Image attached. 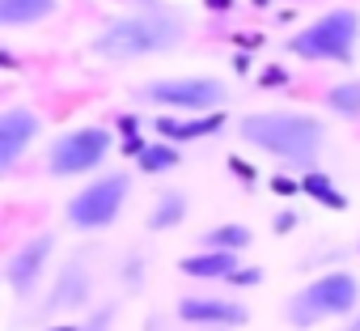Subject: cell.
I'll return each instance as SVG.
<instances>
[{
  "label": "cell",
  "instance_id": "cell-1",
  "mask_svg": "<svg viewBox=\"0 0 360 331\" xmlns=\"http://www.w3.org/2000/svg\"><path fill=\"white\" fill-rule=\"evenodd\" d=\"M187 35H191L187 13L165 9V5H148V9H131L123 18H110L89 39V51L106 64H131V60L178 51L187 43Z\"/></svg>",
  "mask_w": 360,
  "mask_h": 331
},
{
  "label": "cell",
  "instance_id": "cell-2",
  "mask_svg": "<svg viewBox=\"0 0 360 331\" xmlns=\"http://www.w3.org/2000/svg\"><path fill=\"white\" fill-rule=\"evenodd\" d=\"M238 136L263 157H276L301 175L318 170V157L326 149V123L305 111H250L238 119Z\"/></svg>",
  "mask_w": 360,
  "mask_h": 331
},
{
  "label": "cell",
  "instance_id": "cell-3",
  "mask_svg": "<svg viewBox=\"0 0 360 331\" xmlns=\"http://www.w3.org/2000/svg\"><path fill=\"white\" fill-rule=\"evenodd\" d=\"M356 310H360V280L347 268H335V272H322V276L305 280L284 301V318L297 331H309V327L330 323V318H352Z\"/></svg>",
  "mask_w": 360,
  "mask_h": 331
},
{
  "label": "cell",
  "instance_id": "cell-4",
  "mask_svg": "<svg viewBox=\"0 0 360 331\" xmlns=\"http://www.w3.org/2000/svg\"><path fill=\"white\" fill-rule=\"evenodd\" d=\"M288 56L309 64H352L360 47V13L356 9H326L297 35H288Z\"/></svg>",
  "mask_w": 360,
  "mask_h": 331
},
{
  "label": "cell",
  "instance_id": "cell-5",
  "mask_svg": "<svg viewBox=\"0 0 360 331\" xmlns=\"http://www.w3.org/2000/svg\"><path fill=\"white\" fill-rule=\"evenodd\" d=\"M136 102L161 106V111H187V115H212L229 102V85L221 77H157L131 89Z\"/></svg>",
  "mask_w": 360,
  "mask_h": 331
},
{
  "label": "cell",
  "instance_id": "cell-6",
  "mask_svg": "<svg viewBox=\"0 0 360 331\" xmlns=\"http://www.w3.org/2000/svg\"><path fill=\"white\" fill-rule=\"evenodd\" d=\"M127 196H131V175H127V170H106L102 179L85 183V187L64 204V221H68V230H77V234L110 230V225L119 221Z\"/></svg>",
  "mask_w": 360,
  "mask_h": 331
},
{
  "label": "cell",
  "instance_id": "cell-7",
  "mask_svg": "<svg viewBox=\"0 0 360 331\" xmlns=\"http://www.w3.org/2000/svg\"><path fill=\"white\" fill-rule=\"evenodd\" d=\"M115 149V132L106 123H85L72 132H60L47 144V170L56 179H77V175H94L98 166L110 157Z\"/></svg>",
  "mask_w": 360,
  "mask_h": 331
},
{
  "label": "cell",
  "instance_id": "cell-8",
  "mask_svg": "<svg viewBox=\"0 0 360 331\" xmlns=\"http://www.w3.org/2000/svg\"><path fill=\"white\" fill-rule=\"evenodd\" d=\"M51 255H56V234L43 230V234L26 238V242L5 259V280H9V289H13L18 301H30V293L39 289V280H43Z\"/></svg>",
  "mask_w": 360,
  "mask_h": 331
},
{
  "label": "cell",
  "instance_id": "cell-9",
  "mask_svg": "<svg viewBox=\"0 0 360 331\" xmlns=\"http://www.w3.org/2000/svg\"><path fill=\"white\" fill-rule=\"evenodd\" d=\"M178 318L187 327H212V331H233L250 323V310L233 297H212V293H187L178 301Z\"/></svg>",
  "mask_w": 360,
  "mask_h": 331
},
{
  "label": "cell",
  "instance_id": "cell-10",
  "mask_svg": "<svg viewBox=\"0 0 360 331\" xmlns=\"http://www.w3.org/2000/svg\"><path fill=\"white\" fill-rule=\"evenodd\" d=\"M43 132V115L34 106H5L0 111V170H13L22 161V153L34 144V136Z\"/></svg>",
  "mask_w": 360,
  "mask_h": 331
},
{
  "label": "cell",
  "instance_id": "cell-11",
  "mask_svg": "<svg viewBox=\"0 0 360 331\" xmlns=\"http://www.w3.org/2000/svg\"><path fill=\"white\" fill-rule=\"evenodd\" d=\"M89 293H94L89 263H85L81 255H72V259L60 268V276H56L51 297L43 301V310H47V314H72V310H81V306L89 301Z\"/></svg>",
  "mask_w": 360,
  "mask_h": 331
},
{
  "label": "cell",
  "instance_id": "cell-12",
  "mask_svg": "<svg viewBox=\"0 0 360 331\" xmlns=\"http://www.w3.org/2000/svg\"><path fill=\"white\" fill-rule=\"evenodd\" d=\"M225 127V111H212V115H191V119H178V115H157L153 119V132L169 144H183V140H200V136H217Z\"/></svg>",
  "mask_w": 360,
  "mask_h": 331
},
{
  "label": "cell",
  "instance_id": "cell-13",
  "mask_svg": "<svg viewBox=\"0 0 360 331\" xmlns=\"http://www.w3.org/2000/svg\"><path fill=\"white\" fill-rule=\"evenodd\" d=\"M238 268H242V259L229 251H191L178 259V272L191 280H229Z\"/></svg>",
  "mask_w": 360,
  "mask_h": 331
},
{
  "label": "cell",
  "instance_id": "cell-14",
  "mask_svg": "<svg viewBox=\"0 0 360 331\" xmlns=\"http://www.w3.org/2000/svg\"><path fill=\"white\" fill-rule=\"evenodd\" d=\"M56 13H60V0H0V26L5 30L39 26V22H47Z\"/></svg>",
  "mask_w": 360,
  "mask_h": 331
},
{
  "label": "cell",
  "instance_id": "cell-15",
  "mask_svg": "<svg viewBox=\"0 0 360 331\" xmlns=\"http://www.w3.org/2000/svg\"><path fill=\"white\" fill-rule=\"evenodd\" d=\"M187 208H191V200H187V192H183V187L157 192V200H153V208H148V230H153V234H161V230L183 225V221H187Z\"/></svg>",
  "mask_w": 360,
  "mask_h": 331
},
{
  "label": "cell",
  "instance_id": "cell-16",
  "mask_svg": "<svg viewBox=\"0 0 360 331\" xmlns=\"http://www.w3.org/2000/svg\"><path fill=\"white\" fill-rule=\"evenodd\" d=\"M250 242H255L250 225H242V221H225V225H212V230L200 238V251H229V255H242Z\"/></svg>",
  "mask_w": 360,
  "mask_h": 331
},
{
  "label": "cell",
  "instance_id": "cell-17",
  "mask_svg": "<svg viewBox=\"0 0 360 331\" xmlns=\"http://www.w3.org/2000/svg\"><path fill=\"white\" fill-rule=\"evenodd\" d=\"M322 102H326V111H330V115H339V119H360V77L330 85Z\"/></svg>",
  "mask_w": 360,
  "mask_h": 331
},
{
  "label": "cell",
  "instance_id": "cell-18",
  "mask_svg": "<svg viewBox=\"0 0 360 331\" xmlns=\"http://www.w3.org/2000/svg\"><path fill=\"white\" fill-rule=\"evenodd\" d=\"M178 161H183L178 144H169V140H157V144H148V149L136 157V170H144V175H165V170H174Z\"/></svg>",
  "mask_w": 360,
  "mask_h": 331
},
{
  "label": "cell",
  "instance_id": "cell-19",
  "mask_svg": "<svg viewBox=\"0 0 360 331\" xmlns=\"http://www.w3.org/2000/svg\"><path fill=\"white\" fill-rule=\"evenodd\" d=\"M301 192L309 196V200H318V204H326V208H343L347 200L335 192V183L322 175V170H309V175H301Z\"/></svg>",
  "mask_w": 360,
  "mask_h": 331
},
{
  "label": "cell",
  "instance_id": "cell-20",
  "mask_svg": "<svg viewBox=\"0 0 360 331\" xmlns=\"http://www.w3.org/2000/svg\"><path fill=\"white\" fill-rule=\"evenodd\" d=\"M110 323H115V306H102V310H94V314H89V323H85L81 331H115Z\"/></svg>",
  "mask_w": 360,
  "mask_h": 331
},
{
  "label": "cell",
  "instance_id": "cell-21",
  "mask_svg": "<svg viewBox=\"0 0 360 331\" xmlns=\"http://www.w3.org/2000/svg\"><path fill=\"white\" fill-rule=\"evenodd\" d=\"M259 280H263V272H259V268H238V272L229 276V285H233V289H255Z\"/></svg>",
  "mask_w": 360,
  "mask_h": 331
},
{
  "label": "cell",
  "instance_id": "cell-22",
  "mask_svg": "<svg viewBox=\"0 0 360 331\" xmlns=\"http://www.w3.org/2000/svg\"><path fill=\"white\" fill-rule=\"evenodd\" d=\"M288 230H297V213H280L276 217V234H288Z\"/></svg>",
  "mask_w": 360,
  "mask_h": 331
},
{
  "label": "cell",
  "instance_id": "cell-23",
  "mask_svg": "<svg viewBox=\"0 0 360 331\" xmlns=\"http://www.w3.org/2000/svg\"><path fill=\"white\" fill-rule=\"evenodd\" d=\"M280 81H284L280 68H263V73H259V85H280Z\"/></svg>",
  "mask_w": 360,
  "mask_h": 331
},
{
  "label": "cell",
  "instance_id": "cell-24",
  "mask_svg": "<svg viewBox=\"0 0 360 331\" xmlns=\"http://www.w3.org/2000/svg\"><path fill=\"white\" fill-rule=\"evenodd\" d=\"M119 127L131 136V132H140V127H144V119H140V115H123V119H119Z\"/></svg>",
  "mask_w": 360,
  "mask_h": 331
},
{
  "label": "cell",
  "instance_id": "cell-25",
  "mask_svg": "<svg viewBox=\"0 0 360 331\" xmlns=\"http://www.w3.org/2000/svg\"><path fill=\"white\" fill-rule=\"evenodd\" d=\"M339 331H360V310H356V314H352V318H347V323H343Z\"/></svg>",
  "mask_w": 360,
  "mask_h": 331
},
{
  "label": "cell",
  "instance_id": "cell-26",
  "mask_svg": "<svg viewBox=\"0 0 360 331\" xmlns=\"http://www.w3.org/2000/svg\"><path fill=\"white\" fill-rule=\"evenodd\" d=\"M43 331H81L77 323H56V327H43Z\"/></svg>",
  "mask_w": 360,
  "mask_h": 331
},
{
  "label": "cell",
  "instance_id": "cell-27",
  "mask_svg": "<svg viewBox=\"0 0 360 331\" xmlns=\"http://www.w3.org/2000/svg\"><path fill=\"white\" fill-rule=\"evenodd\" d=\"M255 5H259V9H263V5H267V0H255Z\"/></svg>",
  "mask_w": 360,
  "mask_h": 331
},
{
  "label": "cell",
  "instance_id": "cell-28",
  "mask_svg": "<svg viewBox=\"0 0 360 331\" xmlns=\"http://www.w3.org/2000/svg\"><path fill=\"white\" fill-rule=\"evenodd\" d=\"M140 5H144V9H148V0H140Z\"/></svg>",
  "mask_w": 360,
  "mask_h": 331
}]
</instances>
